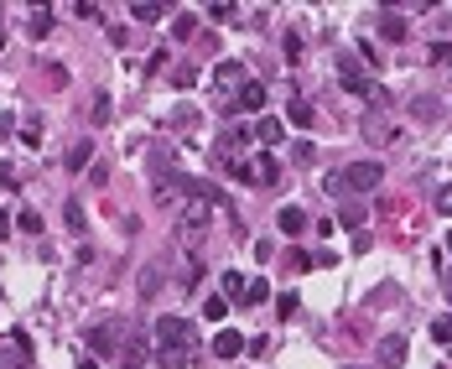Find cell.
Here are the masks:
<instances>
[{"instance_id": "1", "label": "cell", "mask_w": 452, "mask_h": 369, "mask_svg": "<svg viewBox=\"0 0 452 369\" xmlns=\"http://www.w3.org/2000/svg\"><path fill=\"white\" fill-rule=\"evenodd\" d=\"M338 182H343V198H349V193H375L385 182V167L380 162H354V167L338 172Z\"/></svg>"}, {"instance_id": "2", "label": "cell", "mask_w": 452, "mask_h": 369, "mask_svg": "<svg viewBox=\"0 0 452 369\" xmlns=\"http://www.w3.org/2000/svg\"><path fill=\"white\" fill-rule=\"evenodd\" d=\"M260 104H265V84H260V78H245L229 99H219V110L224 115H255Z\"/></svg>"}, {"instance_id": "3", "label": "cell", "mask_w": 452, "mask_h": 369, "mask_svg": "<svg viewBox=\"0 0 452 369\" xmlns=\"http://www.w3.org/2000/svg\"><path fill=\"white\" fill-rule=\"evenodd\" d=\"M156 344L172 349V354H188V349H198V333H193V323H182V318H162L156 323Z\"/></svg>"}, {"instance_id": "4", "label": "cell", "mask_w": 452, "mask_h": 369, "mask_svg": "<svg viewBox=\"0 0 452 369\" xmlns=\"http://www.w3.org/2000/svg\"><path fill=\"white\" fill-rule=\"evenodd\" d=\"M239 177H245V182L255 177L260 188H276V182H281V167H276V156H265V151H260V156H250V162L239 167Z\"/></svg>"}, {"instance_id": "5", "label": "cell", "mask_w": 452, "mask_h": 369, "mask_svg": "<svg viewBox=\"0 0 452 369\" xmlns=\"http://www.w3.org/2000/svg\"><path fill=\"white\" fill-rule=\"evenodd\" d=\"M338 84L349 89V94H369V78L359 68V58H349V52H338Z\"/></svg>"}, {"instance_id": "6", "label": "cell", "mask_w": 452, "mask_h": 369, "mask_svg": "<svg viewBox=\"0 0 452 369\" xmlns=\"http://www.w3.org/2000/svg\"><path fill=\"white\" fill-rule=\"evenodd\" d=\"M307 224H312V219H307V214H302V208H297V203H286V208H281V214H276V229H281V234H286V240H297V234H302V229H307Z\"/></svg>"}, {"instance_id": "7", "label": "cell", "mask_w": 452, "mask_h": 369, "mask_svg": "<svg viewBox=\"0 0 452 369\" xmlns=\"http://www.w3.org/2000/svg\"><path fill=\"white\" fill-rule=\"evenodd\" d=\"M32 364V349H26V338H11L6 349H0V369H26Z\"/></svg>"}, {"instance_id": "8", "label": "cell", "mask_w": 452, "mask_h": 369, "mask_svg": "<svg viewBox=\"0 0 452 369\" xmlns=\"http://www.w3.org/2000/svg\"><path fill=\"white\" fill-rule=\"evenodd\" d=\"M245 78H250V73H245V63H219L214 84H219V89H229V94H234V89L245 84ZM229 94H224V99H229Z\"/></svg>"}, {"instance_id": "9", "label": "cell", "mask_w": 452, "mask_h": 369, "mask_svg": "<svg viewBox=\"0 0 452 369\" xmlns=\"http://www.w3.org/2000/svg\"><path fill=\"white\" fill-rule=\"evenodd\" d=\"M89 344H94L99 354H120V328L104 323V328H89Z\"/></svg>"}, {"instance_id": "10", "label": "cell", "mask_w": 452, "mask_h": 369, "mask_svg": "<svg viewBox=\"0 0 452 369\" xmlns=\"http://www.w3.org/2000/svg\"><path fill=\"white\" fill-rule=\"evenodd\" d=\"M120 364H125V369H141L146 364V338L141 333H130L125 344H120Z\"/></svg>"}, {"instance_id": "11", "label": "cell", "mask_w": 452, "mask_h": 369, "mask_svg": "<svg viewBox=\"0 0 452 369\" xmlns=\"http://www.w3.org/2000/svg\"><path fill=\"white\" fill-rule=\"evenodd\" d=\"M380 364L385 369H401L406 364V338H385V344H380Z\"/></svg>"}, {"instance_id": "12", "label": "cell", "mask_w": 452, "mask_h": 369, "mask_svg": "<svg viewBox=\"0 0 452 369\" xmlns=\"http://www.w3.org/2000/svg\"><path fill=\"white\" fill-rule=\"evenodd\" d=\"M214 354H219V359H234V354H245V338H239V333H229V328H224V333L214 338Z\"/></svg>"}, {"instance_id": "13", "label": "cell", "mask_w": 452, "mask_h": 369, "mask_svg": "<svg viewBox=\"0 0 452 369\" xmlns=\"http://www.w3.org/2000/svg\"><path fill=\"white\" fill-rule=\"evenodd\" d=\"M162 292V266H141V297H156Z\"/></svg>"}, {"instance_id": "14", "label": "cell", "mask_w": 452, "mask_h": 369, "mask_svg": "<svg viewBox=\"0 0 452 369\" xmlns=\"http://www.w3.org/2000/svg\"><path fill=\"white\" fill-rule=\"evenodd\" d=\"M94 156V141H78V146L68 151V172H84V162Z\"/></svg>"}, {"instance_id": "15", "label": "cell", "mask_w": 452, "mask_h": 369, "mask_svg": "<svg viewBox=\"0 0 452 369\" xmlns=\"http://www.w3.org/2000/svg\"><path fill=\"white\" fill-rule=\"evenodd\" d=\"M281 130H286L281 120H260V125H255V141H265V146H276V141H281Z\"/></svg>"}, {"instance_id": "16", "label": "cell", "mask_w": 452, "mask_h": 369, "mask_svg": "<svg viewBox=\"0 0 452 369\" xmlns=\"http://www.w3.org/2000/svg\"><path fill=\"white\" fill-rule=\"evenodd\" d=\"M380 32H385V37H390V42H401V37H406V21H401V16H395V11H385V21H380Z\"/></svg>"}, {"instance_id": "17", "label": "cell", "mask_w": 452, "mask_h": 369, "mask_svg": "<svg viewBox=\"0 0 452 369\" xmlns=\"http://www.w3.org/2000/svg\"><path fill=\"white\" fill-rule=\"evenodd\" d=\"M130 16H136V21H162L167 6H151V0H141V6H130Z\"/></svg>"}, {"instance_id": "18", "label": "cell", "mask_w": 452, "mask_h": 369, "mask_svg": "<svg viewBox=\"0 0 452 369\" xmlns=\"http://www.w3.org/2000/svg\"><path fill=\"white\" fill-rule=\"evenodd\" d=\"M338 219H343V224H349V229L359 234V224H364V203H343V208H338Z\"/></svg>"}, {"instance_id": "19", "label": "cell", "mask_w": 452, "mask_h": 369, "mask_svg": "<svg viewBox=\"0 0 452 369\" xmlns=\"http://www.w3.org/2000/svg\"><path fill=\"white\" fill-rule=\"evenodd\" d=\"M21 141H26V146H42V120H37V115H26V125H21Z\"/></svg>"}, {"instance_id": "20", "label": "cell", "mask_w": 452, "mask_h": 369, "mask_svg": "<svg viewBox=\"0 0 452 369\" xmlns=\"http://www.w3.org/2000/svg\"><path fill=\"white\" fill-rule=\"evenodd\" d=\"M291 125H302V130L317 125V110H312V104H291Z\"/></svg>"}, {"instance_id": "21", "label": "cell", "mask_w": 452, "mask_h": 369, "mask_svg": "<svg viewBox=\"0 0 452 369\" xmlns=\"http://www.w3.org/2000/svg\"><path fill=\"white\" fill-rule=\"evenodd\" d=\"M224 312H229V302H224V297H208L203 302V318L208 323H224Z\"/></svg>"}, {"instance_id": "22", "label": "cell", "mask_w": 452, "mask_h": 369, "mask_svg": "<svg viewBox=\"0 0 452 369\" xmlns=\"http://www.w3.org/2000/svg\"><path fill=\"white\" fill-rule=\"evenodd\" d=\"M156 364H162V369H188V354H172V349H156Z\"/></svg>"}, {"instance_id": "23", "label": "cell", "mask_w": 452, "mask_h": 369, "mask_svg": "<svg viewBox=\"0 0 452 369\" xmlns=\"http://www.w3.org/2000/svg\"><path fill=\"white\" fill-rule=\"evenodd\" d=\"M286 271H312V255L307 250H286Z\"/></svg>"}, {"instance_id": "24", "label": "cell", "mask_w": 452, "mask_h": 369, "mask_svg": "<svg viewBox=\"0 0 452 369\" xmlns=\"http://www.w3.org/2000/svg\"><path fill=\"white\" fill-rule=\"evenodd\" d=\"M16 224H21L26 234H42V214H37V208H21V219H16Z\"/></svg>"}, {"instance_id": "25", "label": "cell", "mask_w": 452, "mask_h": 369, "mask_svg": "<svg viewBox=\"0 0 452 369\" xmlns=\"http://www.w3.org/2000/svg\"><path fill=\"white\" fill-rule=\"evenodd\" d=\"M364 136H369V141H390V136H395V130H390V125H385V120H364Z\"/></svg>"}, {"instance_id": "26", "label": "cell", "mask_w": 452, "mask_h": 369, "mask_svg": "<svg viewBox=\"0 0 452 369\" xmlns=\"http://www.w3.org/2000/svg\"><path fill=\"white\" fill-rule=\"evenodd\" d=\"M47 32H52V11L42 6V11L32 16V37H47Z\"/></svg>"}, {"instance_id": "27", "label": "cell", "mask_w": 452, "mask_h": 369, "mask_svg": "<svg viewBox=\"0 0 452 369\" xmlns=\"http://www.w3.org/2000/svg\"><path fill=\"white\" fill-rule=\"evenodd\" d=\"M224 297H245V276H239V271L224 276Z\"/></svg>"}, {"instance_id": "28", "label": "cell", "mask_w": 452, "mask_h": 369, "mask_svg": "<svg viewBox=\"0 0 452 369\" xmlns=\"http://www.w3.org/2000/svg\"><path fill=\"white\" fill-rule=\"evenodd\" d=\"M172 84H177V89H188V84H198V68H193V63H182V68L172 73Z\"/></svg>"}, {"instance_id": "29", "label": "cell", "mask_w": 452, "mask_h": 369, "mask_svg": "<svg viewBox=\"0 0 452 369\" xmlns=\"http://www.w3.org/2000/svg\"><path fill=\"white\" fill-rule=\"evenodd\" d=\"M110 115H115V104H110V94H99V99H94V125H104V120H110Z\"/></svg>"}, {"instance_id": "30", "label": "cell", "mask_w": 452, "mask_h": 369, "mask_svg": "<svg viewBox=\"0 0 452 369\" xmlns=\"http://www.w3.org/2000/svg\"><path fill=\"white\" fill-rule=\"evenodd\" d=\"M432 338H437V344H452V318H437L432 323Z\"/></svg>"}, {"instance_id": "31", "label": "cell", "mask_w": 452, "mask_h": 369, "mask_svg": "<svg viewBox=\"0 0 452 369\" xmlns=\"http://www.w3.org/2000/svg\"><path fill=\"white\" fill-rule=\"evenodd\" d=\"M265 297H271V286H265V281H245V302H265Z\"/></svg>"}, {"instance_id": "32", "label": "cell", "mask_w": 452, "mask_h": 369, "mask_svg": "<svg viewBox=\"0 0 452 369\" xmlns=\"http://www.w3.org/2000/svg\"><path fill=\"white\" fill-rule=\"evenodd\" d=\"M297 307H302V302L291 297V292H286V297H276V312H281V318H297Z\"/></svg>"}, {"instance_id": "33", "label": "cell", "mask_w": 452, "mask_h": 369, "mask_svg": "<svg viewBox=\"0 0 452 369\" xmlns=\"http://www.w3.org/2000/svg\"><path fill=\"white\" fill-rule=\"evenodd\" d=\"M63 214H68L73 229H84V203H78V198H68V208H63Z\"/></svg>"}, {"instance_id": "34", "label": "cell", "mask_w": 452, "mask_h": 369, "mask_svg": "<svg viewBox=\"0 0 452 369\" xmlns=\"http://www.w3.org/2000/svg\"><path fill=\"white\" fill-rule=\"evenodd\" d=\"M11 188H16V167L0 162V193H11Z\"/></svg>"}, {"instance_id": "35", "label": "cell", "mask_w": 452, "mask_h": 369, "mask_svg": "<svg viewBox=\"0 0 452 369\" xmlns=\"http://www.w3.org/2000/svg\"><path fill=\"white\" fill-rule=\"evenodd\" d=\"M208 16H214V21H234L239 11H234V6H224V0H219V6H208Z\"/></svg>"}, {"instance_id": "36", "label": "cell", "mask_w": 452, "mask_h": 369, "mask_svg": "<svg viewBox=\"0 0 452 369\" xmlns=\"http://www.w3.org/2000/svg\"><path fill=\"white\" fill-rule=\"evenodd\" d=\"M432 63H452V42H432Z\"/></svg>"}, {"instance_id": "37", "label": "cell", "mask_w": 452, "mask_h": 369, "mask_svg": "<svg viewBox=\"0 0 452 369\" xmlns=\"http://www.w3.org/2000/svg\"><path fill=\"white\" fill-rule=\"evenodd\" d=\"M11 130H16V115H6V110H0V141H11Z\"/></svg>"}, {"instance_id": "38", "label": "cell", "mask_w": 452, "mask_h": 369, "mask_svg": "<svg viewBox=\"0 0 452 369\" xmlns=\"http://www.w3.org/2000/svg\"><path fill=\"white\" fill-rule=\"evenodd\" d=\"M437 208H442V214H452V188H442V193H437Z\"/></svg>"}, {"instance_id": "39", "label": "cell", "mask_w": 452, "mask_h": 369, "mask_svg": "<svg viewBox=\"0 0 452 369\" xmlns=\"http://www.w3.org/2000/svg\"><path fill=\"white\" fill-rule=\"evenodd\" d=\"M6 234H11V214L0 208V240H6Z\"/></svg>"}, {"instance_id": "40", "label": "cell", "mask_w": 452, "mask_h": 369, "mask_svg": "<svg viewBox=\"0 0 452 369\" xmlns=\"http://www.w3.org/2000/svg\"><path fill=\"white\" fill-rule=\"evenodd\" d=\"M447 250H452V234H447Z\"/></svg>"}, {"instance_id": "41", "label": "cell", "mask_w": 452, "mask_h": 369, "mask_svg": "<svg viewBox=\"0 0 452 369\" xmlns=\"http://www.w3.org/2000/svg\"><path fill=\"white\" fill-rule=\"evenodd\" d=\"M349 369H364V364H349Z\"/></svg>"}, {"instance_id": "42", "label": "cell", "mask_w": 452, "mask_h": 369, "mask_svg": "<svg viewBox=\"0 0 452 369\" xmlns=\"http://www.w3.org/2000/svg\"><path fill=\"white\" fill-rule=\"evenodd\" d=\"M447 297H452V286H447Z\"/></svg>"}]
</instances>
